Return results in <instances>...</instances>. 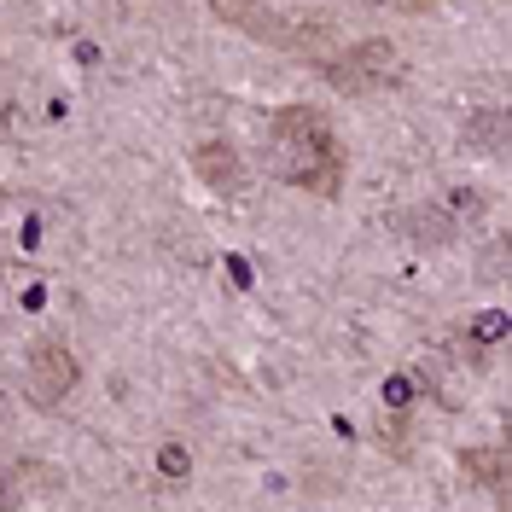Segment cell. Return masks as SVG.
Masks as SVG:
<instances>
[{"label":"cell","instance_id":"6da1fadb","mask_svg":"<svg viewBox=\"0 0 512 512\" xmlns=\"http://www.w3.org/2000/svg\"><path fill=\"white\" fill-rule=\"evenodd\" d=\"M262 163H268L274 181H286V187H309V192H320V198H332V192L344 187V152H338L332 128L320 123V111H309V105H286V111H274Z\"/></svg>","mask_w":512,"mask_h":512},{"label":"cell","instance_id":"7a4b0ae2","mask_svg":"<svg viewBox=\"0 0 512 512\" xmlns=\"http://www.w3.org/2000/svg\"><path fill=\"white\" fill-rule=\"evenodd\" d=\"M82 379V367H76V355L64 350L59 338H35L30 344V390L35 402H64L70 390Z\"/></svg>","mask_w":512,"mask_h":512},{"label":"cell","instance_id":"3957f363","mask_svg":"<svg viewBox=\"0 0 512 512\" xmlns=\"http://www.w3.org/2000/svg\"><path fill=\"white\" fill-rule=\"evenodd\" d=\"M210 12L222 18V24H233V30H245V35H256V41H268V47H291V53H303L309 47V35L303 30H280V18L262 6V0H210Z\"/></svg>","mask_w":512,"mask_h":512},{"label":"cell","instance_id":"277c9868","mask_svg":"<svg viewBox=\"0 0 512 512\" xmlns=\"http://www.w3.org/2000/svg\"><path fill=\"white\" fill-rule=\"evenodd\" d=\"M466 338H472V350H501V344H507V309H483V315H472Z\"/></svg>","mask_w":512,"mask_h":512},{"label":"cell","instance_id":"5b68a950","mask_svg":"<svg viewBox=\"0 0 512 512\" xmlns=\"http://www.w3.org/2000/svg\"><path fill=\"white\" fill-rule=\"evenodd\" d=\"M158 472H163L169 483H181V478L192 472V454H187L181 443H163V448H158Z\"/></svg>","mask_w":512,"mask_h":512},{"label":"cell","instance_id":"8992f818","mask_svg":"<svg viewBox=\"0 0 512 512\" xmlns=\"http://www.w3.org/2000/svg\"><path fill=\"white\" fill-rule=\"evenodd\" d=\"M408 402H414V379H408V373H390V379H384V408L402 414Z\"/></svg>","mask_w":512,"mask_h":512},{"label":"cell","instance_id":"52a82bcc","mask_svg":"<svg viewBox=\"0 0 512 512\" xmlns=\"http://www.w3.org/2000/svg\"><path fill=\"white\" fill-rule=\"evenodd\" d=\"M0 507H6V478H0Z\"/></svg>","mask_w":512,"mask_h":512}]
</instances>
